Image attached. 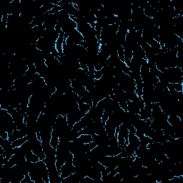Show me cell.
Instances as JSON below:
<instances>
[{
  "instance_id": "obj_5",
  "label": "cell",
  "mask_w": 183,
  "mask_h": 183,
  "mask_svg": "<svg viewBox=\"0 0 183 183\" xmlns=\"http://www.w3.org/2000/svg\"><path fill=\"white\" fill-rule=\"evenodd\" d=\"M25 158H26L27 162L32 163H35L37 162L40 160L39 157H38L37 155H36L35 153H33L32 151H31V152L27 153L26 156H25Z\"/></svg>"
},
{
  "instance_id": "obj_2",
  "label": "cell",
  "mask_w": 183,
  "mask_h": 183,
  "mask_svg": "<svg viewBox=\"0 0 183 183\" xmlns=\"http://www.w3.org/2000/svg\"><path fill=\"white\" fill-rule=\"evenodd\" d=\"M32 151L33 153H35L36 155H37V156L39 157L40 160H43L46 157L45 155H44V153L43 149H42V142L39 141L38 139L36 140L35 142L33 143Z\"/></svg>"
},
{
  "instance_id": "obj_1",
  "label": "cell",
  "mask_w": 183,
  "mask_h": 183,
  "mask_svg": "<svg viewBox=\"0 0 183 183\" xmlns=\"http://www.w3.org/2000/svg\"><path fill=\"white\" fill-rule=\"evenodd\" d=\"M74 172H76V167L73 165V161H66V162L64 164V165L61 167L60 171H59L62 180V179L71 175L72 174L74 173Z\"/></svg>"
},
{
  "instance_id": "obj_9",
  "label": "cell",
  "mask_w": 183,
  "mask_h": 183,
  "mask_svg": "<svg viewBox=\"0 0 183 183\" xmlns=\"http://www.w3.org/2000/svg\"><path fill=\"white\" fill-rule=\"evenodd\" d=\"M102 77H103V74H102L101 70L100 71H96V70H95V80H100V79L102 78Z\"/></svg>"
},
{
  "instance_id": "obj_7",
  "label": "cell",
  "mask_w": 183,
  "mask_h": 183,
  "mask_svg": "<svg viewBox=\"0 0 183 183\" xmlns=\"http://www.w3.org/2000/svg\"><path fill=\"white\" fill-rule=\"evenodd\" d=\"M27 140H28V137H27V136H26V137H22V138H20V139L14 140V142H12L11 143L12 147L14 148H20V147L22 146L23 144L25 143Z\"/></svg>"
},
{
  "instance_id": "obj_6",
  "label": "cell",
  "mask_w": 183,
  "mask_h": 183,
  "mask_svg": "<svg viewBox=\"0 0 183 183\" xmlns=\"http://www.w3.org/2000/svg\"><path fill=\"white\" fill-rule=\"evenodd\" d=\"M79 141L82 144H87L93 142V137L91 135H80L78 137Z\"/></svg>"
},
{
  "instance_id": "obj_3",
  "label": "cell",
  "mask_w": 183,
  "mask_h": 183,
  "mask_svg": "<svg viewBox=\"0 0 183 183\" xmlns=\"http://www.w3.org/2000/svg\"><path fill=\"white\" fill-rule=\"evenodd\" d=\"M139 114L141 120H146L148 119H152L151 118L152 117V104L144 106L143 109L140 110Z\"/></svg>"
},
{
  "instance_id": "obj_8",
  "label": "cell",
  "mask_w": 183,
  "mask_h": 183,
  "mask_svg": "<svg viewBox=\"0 0 183 183\" xmlns=\"http://www.w3.org/2000/svg\"><path fill=\"white\" fill-rule=\"evenodd\" d=\"M118 55L119 59L123 62H125V52H124V48L122 45H120L118 49Z\"/></svg>"
},
{
  "instance_id": "obj_4",
  "label": "cell",
  "mask_w": 183,
  "mask_h": 183,
  "mask_svg": "<svg viewBox=\"0 0 183 183\" xmlns=\"http://www.w3.org/2000/svg\"><path fill=\"white\" fill-rule=\"evenodd\" d=\"M182 122V119L177 115L175 114H172V115H169L167 118V122L169 123L172 126H176L180 124Z\"/></svg>"
}]
</instances>
